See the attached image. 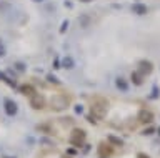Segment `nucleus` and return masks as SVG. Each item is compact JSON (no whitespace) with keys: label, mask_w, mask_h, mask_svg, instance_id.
I'll use <instances>...</instances> for the list:
<instances>
[{"label":"nucleus","mask_w":160,"mask_h":158,"mask_svg":"<svg viewBox=\"0 0 160 158\" xmlns=\"http://www.w3.org/2000/svg\"><path fill=\"white\" fill-rule=\"evenodd\" d=\"M110 110V105L108 102L102 97H93L92 98V103H90V115H88V120L95 123L97 120H103L107 117V113Z\"/></svg>","instance_id":"f257e3e1"},{"label":"nucleus","mask_w":160,"mask_h":158,"mask_svg":"<svg viewBox=\"0 0 160 158\" xmlns=\"http://www.w3.org/2000/svg\"><path fill=\"white\" fill-rule=\"evenodd\" d=\"M85 138H87V133H85L83 128H72L68 135V143L73 146H82L85 143Z\"/></svg>","instance_id":"f03ea898"},{"label":"nucleus","mask_w":160,"mask_h":158,"mask_svg":"<svg viewBox=\"0 0 160 158\" xmlns=\"http://www.w3.org/2000/svg\"><path fill=\"white\" fill-rule=\"evenodd\" d=\"M28 98H30V107H32L33 110H43V108L47 107V98H45L43 93H38L37 88H35L33 93Z\"/></svg>","instance_id":"7ed1b4c3"},{"label":"nucleus","mask_w":160,"mask_h":158,"mask_svg":"<svg viewBox=\"0 0 160 158\" xmlns=\"http://www.w3.org/2000/svg\"><path fill=\"white\" fill-rule=\"evenodd\" d=\"M5 112L8 115H15L17 113V103L12 102V100H5Z\"/></svg>","instance_id":"20e7f679"},{"label":"nucleus","mask_w":160,"mask_h":158,"mask_svg":"<svg viewBox=\"0 0 160 158\" xmlns=\"http://www.w3.org/2000/svg\"><path fill=\"white\" fill-rule=\"evenodd\" d=\"M98 153H100V156H108V155H112V146H110V145H105V143H100Z\"/></svg>","instance_id":"39448f33"},{"label":"nucleus","mask_w":160,"mask_h":158,"mask_svg":"<svg viewBox=\"0 0 160 158\" xmlns=\"http://www.w3.org/2000/svg\"><path fill=\"white\" fill-rule=\"evenodd\" d=\"M108 141H110V143H113L115 146H122V145H123L122 140H118V138H115V136H108Z\"/></svg>","instance_id":"423d86ee"},{"label":"nucleus","mask_w":160,"mask_h":158,"mask_svg":"<svg viewBox=\"0 0 160 158\" xmlns=\"http://www.w3.org/2000/svg\"><path fill=\"white\" fill-rule=\"evenodd\" d=\"M137 158H150V156H148V155H145V153H138Z\"/></svg>","instance_id":"0eeeda50"},{"label":"nucleus","mask_w":160,"mask_h":158,"mask_svg":"<svg viewBox=\"0 0 160 158\" xmlns=\"http://www.w3.org/2000/svg\"><path fill=\"white\" fill-rule=\"evenodd\" d=\"M0 55H3V48L2 47H0Z\"/></svg>","instance_id":"6e6552de"},{"label":"nucleus","mask_w":160,"mask_h":158,"mask_svg":"<svg viewBox=\"0 0 160 158\" xmlns=\"http://www.w3.org/2000/svg\"><path fill=\"white\" fill-rule=\"evenodd\" d=\"M158 135H160V127H158Z\"/></svg>","instance_id":"1a4fd4ad"},{"label":"nucleus","mask_w":160,"mask_h":158,"mask_svg":"<svg viewBox=\"0 0 160 158\" xmlns=\"http://www.w3.org/2000/svg\"><path fill=\"white\" fill-rule=\"evenodd\" d=\"M5 158H12V156H5Z\"/></svg>","instance_id":"9d476101"},{"label":"nucleus","mask_w":160,"mask_h":158,"mask_svg":"<svg viewBox=\"0 0 160 158\" xmlns=\"http://www.w3.org/2000/svg\"><path fill=\"white\" fill-rule=\"evenodd\" d=\"M100 158H107V156H100Z\"/></svg>","instance_id":"9b49d317"},{"label":"nucleus","mask_w":160,"mask_h":158,"mask_svg":"<svg viewBox=\"0 0 160 158\" xmlns=\"http://www.w3.org/2000/svg\"><path fill=\"white\" fill-rule=\"evenodd\" d=\"M83 2H88V0H83Z\"/></svg>","instance_id":"f8f14e48"}]
</instances>
